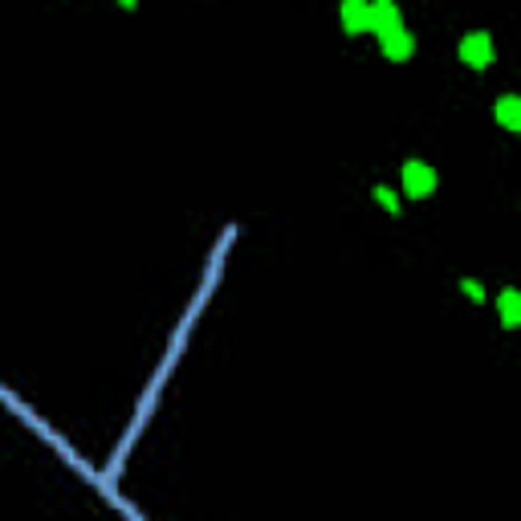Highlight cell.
Segmentation results:
<instances>
[{
    "label": "cell",
    "mask_w": 521,
    "mask_h": 521,
    "mask_svg": "<svg viewBox=\"0 0 521 521\" xmlns=\"http://www.w3.org/2000/svg\"><path fill=\"white\" fill-rule=\"evenodd\" d=\"M436 184H440V176H436L432 163H424V160H407L404 163V192L412 195V200H424V195H432Z\"/></svg>",
    "instance_id": "6da1fadb"
},
{
    "label": "cell",
    "mask_w": 521,
    "mask_h": 521,
    "mask_svg": "<svg viewBox=\"0 0 521 521\" xmlns=\"http://www.w3.org/2000/svg\"><path fill=\"white\" fill-rule=\"evenodd\" d=\"M497 49H493V37L489 33H465L460 37V62L473 65V70H485V65H493Z\"/></svg>",
    "instance_id": "7a4b0ae2"
},
{
    "label": "cell",
    "mask_w": 521,
    "mask_h": 521,
    "mask_svg": "<svg viewBox=\"0 0 521 521\" xmlns=\"http://www.w3.org/2000/svg\"><path fill=\"white\" fill-rule=\"evenodd\" d=\"M395 29H404V13H399V4H391V0H375L371 4V33H395Z\"/></svg>",
    "instance_id": "3957f363"
},
{
    "label": "cell",
    "mask_w": 521,
    "mask_h": 521,
    "mask_svg": "<svg viewBox=\"0 0 521 521\" xmlns=\"http://www.w3.org/2000/svg\"><path fill=\"white\" fill-rule=\"evenodd\" d=\"M497 314H501V326L521 330V290L505 285V290L497 293Z\"/></svg>",
    "instance_id": "277c9868"
},
{
    "label": "cell",
    "mask_w": 521,
    "mask_h": 521,
    "mask_svg": "<svg viewBox=\"0 0 521 521\" xmlns=\"http://www.w3.org/2000/svg\"><path fill=\"white\" fill-rule=\"evenodd\" d=\"M343 25H346V33H367L371 29V0H346Z\"/></svg>",
    "instance_id": "5b68a950"
},
{
    "label": "cell",
    "mask_w": 521,
    "mask_h": 521,
    "mask_svg": "<svg viewBox=\"0 0 521 521\" xmlns=\"http://www.w3.org/2000/svg\"><path fill=\"white\" fill-rule=\"evenodd\" d=\"M379 49L391 57V62H404V57H412L415 37L407 33V29H395V33H383V37H379Z\"/></svg>",
    "instance_id": "8992f818"
},
{
    "label": "cell",
    "mask_w": 521,
    "mask_h": 521,
    "mask_svg": "<svg viewBox=\"0 0 521 521\" xmlns=\"http://www.w3.org/2000/svg\"><path fill=\"white\" fill-rule=\"evenodd\" d=\"M497 123L505 126V131H517L521 135V94H501L497 98Z\"/></svg>",
    "instance_id": "52a82bcc"
},
{
    "label": "cell",
    "mask_w": 521,
    "mask_h": 521,
    "mask_svg": "<svg viewBox=\"0 0 521 521\" xmlns=\"http://www.w3.org/2000/svg\"><path fill=\"white\" fill-rule=\"evenodd\" d=\"M371 195H375V200H379V204H383V208H387V213H391V216H395V213H399V195H395V192H391V187H387V184H375V192H371Z\"/></svg>",
    "instance_id": "ba28073f"
},
{
    "label": "cell",
    "mask_w": 521,
    "mask_h": 521,
    "mask_svg": "<svg viewBox=\"0 0 521 521\" xmlns=\"http://www.w3.org/2000/svg\"><path fill=\"white\" fill-rule=\"evenodd\" d=\"M460 290H465L473 301H485V290H481V282H473V277H460Z\"/></svg>",
    "instance_id": "9c48e42d"
}]
</instances>
